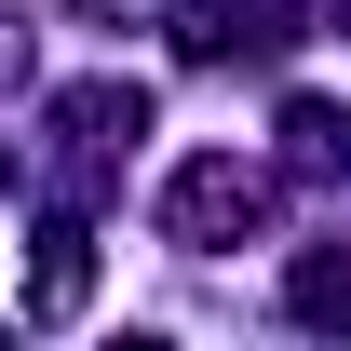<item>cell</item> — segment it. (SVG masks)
<instances>
[{"instance_id":"277c9868","label":"cell","mask_w":351,"mask_h":351,"mask_svg":"<svg viewBox=\"0 0 351 351\" xmlns=\"http://www.w3.org/2000/svg\"><path fill=\"white\" fill-rule=\"evenodd\" d=\"M298 311L311 324H351V257H298Z\"/></svg>"},{"instance_id":"6da1fadb","label":"cell","mask_w":351,"mask_h":351,"mask_svg":"<svg viewBox=\"0 0 351 351\" xmlns=\"http://www.w3.org/2000/svg\"><path fill=\"white\" fill-rule=\"evenodd\" d=\"M257 203H270V176L243 162V149H203V162L162 189V230H176V243H243V230H257Z\"/></svg>"},{"instance_id":"7a4b0ae2","label":"cell","mask_w":351,"mask_h":351,"mask_svg":"<svg viewBox=\"0 0 351 351\" xmlns=\"http://www.w3.org/2000/svg\"><path fill=\"white\" fill-rule=\"evenodd\" d=\"M82 298H95V243L54 217L41 230V270H27V311H82Z\"/></svg>"},{"instance_id":"5b68a950","label":"cell","mask_w":351,"mask_h":351,"mask_svg":"<svg viewBox=\"0 0 351 351\" xmlns=\"http://www.w3.org/2000/svg\"><path fill=\"white\" fill-rule=\"evenodd\" d=\"M0 82H14V27H0Z\"/></svg>"},{"instance_id":"3957f363","label":"cell","mask_w":351,"mask_h":351,"mask_svg":"<svg viewBox=\"0 0 351 351\" xmlns=\"http://www.w3.org/2000/svg\"><path fill=\"white\" fill-rule=\"evenodd\" d=\"M162 27H176V54H230L257 27V0H162Z\"/></svg>"}]
</instances>
